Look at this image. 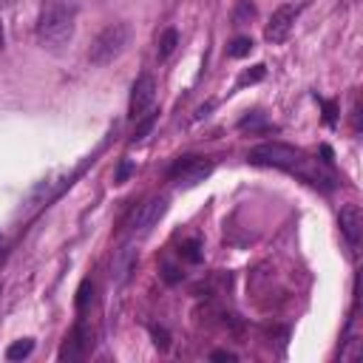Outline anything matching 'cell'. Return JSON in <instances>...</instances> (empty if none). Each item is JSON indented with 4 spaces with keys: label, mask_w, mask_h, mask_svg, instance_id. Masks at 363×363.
Wrapping results in <instances>:
<instances>
[{
    "label": "cell",
    "mask_w": 363,
    "mask_h": 363,
    "mask_svg": "<svg viewBox=\"0 0 363 363\" xmlns=\"http://www.w3.org/2000/svg\"><path fill=\"white\" fill-rule=\"evenodd\" d=\"M34 352V340L31 337H23V340H14L9 349H6V360H23Z\"/></svg>",
    "instance_id": "cell-13"
},
{
    "label": "cell",
    "mask_w": 363,
    "mask_h": 363,
    "mask_svg": "<svg viewBox=\"0 0 363 363\" xmlns=\"http://www.w3.org/2000/svg\"><path fill=\"white\" fill-rule=\"evenodd\" d=\"M264 77H267V65H252L250 71H244V74L238 77L235 88H241V85H252V82H258V79H264Z\"/></svg>",
    "instance_id": "cell-16"
},
{
    "label": "cell",
    "mask_w": 363,
    "mask_h": 363,
    "mask_svg": "<svg viewBox=\"0 0 363 363\" xmlns=\"http://www.w3.org/2000/svg\"><path fill=\"white\" fill-rule=\"evenodd\" d=\"M298 14H301V6H295V3H284V6H278V9L272 11V17H269L267 28H264V40H267V43H272V45L284 43V40L289 37L292 23H295V17H298Z\"/></svg>",
    "instance_id": "cell-7"
},
{
    "label": "cell",
    "mask_w": 363,
    "mask_h": 363,
    "mask_svg": "<svg viewBox=\"0 0 363 363\" xmlns=\"http://www.w3.org/2000/svg\"><path fill=\"white\" fill-rule=\"evenodd\" d=\"M88 292H94V281H88V278H85V281L79 284V289H77V309H85V303L91 301V295H88Z\"/></svg>",
    "instance_id": "cell-18"
},
{
    "label": "cell",
    "mask_w": 363,
    "mask_h": 363,
    "mask_svg": "<svg viewBox=\"0 0 363 363\" xmlns=\"http://www.w3.org/2000/svg\"><path fill=\"white\" fill-rule=\"evenodd\" d=\"M74 20H77V9L71 0H43L37 28H34L37 43L51 51L68 45L74 37Z\"/></svg>",
    "instance_id": "cell-2"
},
{
    "label": "cell",
    "mask_w": 363,
    "mask_h": 363,
    "mask_svg": "<svg viewBox=\"0 0 363 363\" xmlns=\"http://www.w3.org/2000/svg\"><path fill=\"white\" fill-rule=\"evenodd\" d=\"M3 258H6V238L0 235V264H3Z\"/></svg>",
    "instance_id": "cell-23"
},
{
    "label": "cell",
    "mask_w": 363,
    "mask_h": 363,
    "mask_svg": "<svg viewBox=\"0 0 363 363\" xmlns=\"http://www.w3.org/2000/svg\"><path fill=\"white\" fill-rule=\"evenodd\" d=\"M320 105H323V111H326V113H323L326 125H335V119H337V116H335V113H337V111H335V102H326V99H320Z\"/></svg>",
    "instance_id": "cell-21"
},
{
    "label": "cell",
    "mask_w": 363,
    "mask_h": 363,
    "mask_svg": "<svg viewBox=\"0 0 363 363\" xmlns=\"http://www.w3.org/2000/svg\"><path fill=\"white\" fill-rule=\"evenodd\" d=\"M136 261H139L136 244H133V241L122 244V247L113 252V258H111V281H113L116 286H122V284L130 278V272L136 269Z\"/></svg>",
    "instance_id": "cell-9"
},
{
    "label": "cell",
    "mask_w": 363,
    "mask_h": 363,
    "mask_svg": "<svg viewBox=\"0 0 363 363\" xmlns=\"http://www.w3.org/2000/svg\"><path fill=\"white\" fill-rule=\"evenodd\" d=\"M150 332H153V337H156L153 343H156L162 352H164V349H170V335H167L162 326H150Z\"/></svg>",
    "instance_id": "cell-20"
},
{
    "label": "cell",
    "mask_w": 363,
    "mask_h": 363,
    "mask_svg": "<svg viewBox=\"0 0 363 363\" xmlns=\"http://www.w3.org/2000/svg\"><path fill=\"white\" fill-rule=\"evenodd\" d=\"M210 360H235V354H233V352H227V349H218V352H213V354H210Z\"/></svg>",
    "instance_id": "cell-22"
},
{
    "label": "cell",
    "mask_w": 363,
    "mask_h": 363,
    "mask_svg": "<svg viewBox=\"0 0 363 363\" xmlns=\"http://www.w3.org/2000/svg\"><path fill=\"white\" fill-rule=\"evenodd\" d=\"M153 99H156V79L150 74H139L133 88H130V102H128V116L136 122L142 119L150 108H153Z\"/></svg>",
    "instance_id": "cell-6"
},
{
    "label": "cell",
    "mask_w": 363,
    "mask_h": 363,
    "mask_svg": "<svg viewBox=\"0 0 363 363\" xmlns=\"http://www.w3.org/2000/svg\"><path fill=\"white\" fill-rule=\"evenodd\" d=\"M210 173H213V159L187 153V156H179V159L173 162V167H170L167 176H170V182L179 184V187H196V184L204 182Z\"/></svg>",
    "instance_id": "cell-4"
},
{
    "label": "cell",
    "mask_w": 363,
    "mask_h": 363,
    "mask_svg": "<svg viewBox=\"0 0 363 363\" xmlns=\"http://www.w3.org/2000/svg\"><path fill=\"white\" fill-rule=\"evenodd\" d=\"M176 45H179V31H176V28H164L162 37H159V45H156L159 60H167V57L176 51Z\"/></svg>",
    "instance_id": "cell-11"
},
{
    "label": "cell",
    "mask_w": 363,
    "mask_h": 363,
    "mask_svg": "<svg viewBox=\"0 0 363 363\" xmlns=\"http://www.w3.org/2000/svg\"><path fill=\"white\" fill-rule=\"evenodd\" d=\"M133 170H136V167H133V162L122 159V162H119V170H116V176H113V182H116V184H125V182H128V176H130Z\"/></svg>",
    "instance_id": "cell-19"
},
{
    "label": "cell",
    "mask_w": 363,
    "mask_h": 363,
    "mask_svg": "<svg viewBox=\"0 0 363 363\" xmlns=\"http://www.w3.org/2000/svg\"><path fill=\"white\" fill-rule=\"evenodd\" d=\"M269 125L264 122V116L261 113H250V116H244L241 122H238V130H267Z\"/></svg>",
    "instance_id": "cell-17"
},
{
    "label": "cell",
    "mask_w": 363,
    "mask_h": 363,
    "mask_svg": "<svg viewBox=\"0 0 363 363\" xmlns=\"http://www.w3.org/2000/svg\"><path fill=\"white\" fill-rule=\"evenodd\" d=\"M164 213H167V196H150V199H145V201L130 213V218H128L130 235H136V238L147 235V233L159 224V218H162Z\"/></svg>",
    "instance_id": "cell-5"
},
{
    "label": "cell",
    "mask_w": 363,
    "mask_h": 363,
    "mask_svg": "<svg viewBox=\"0 0 363 363\" xmlns=\"http://www.w3.org/2000/svg\"><path fill=\"white\" fill-rule=\"evenodd\" d=\"M252 51V40L250 37H235V40H230V45H227V57H247Z\"/></svg>",
    "instance_id": "cell-15"
},
{
    "label": "cell",
    "mask_w": 363,
    "mask_h": 363,
    "mask_svg": "<svg viewBox=\"0 0 363 363\" xmlns=\"http://www.w3.org/2000/svg\"><path fill=\"white\" fill-rule=\"evenodd\" d=\"M340 235L346 238L349 250L357 255V250H360V235H363V213H360L357 204H346V207L340 210Z\"/></svg>",
    "instance_id": "cell-10"
},
{
    "label": "cell",
    "mask_w": 363,
    "mask_h": 363,
    "mask_svg": "<svg viewBox=\"0 0 363 363\" xmlns=\"http://www.w3.org/2000/svg\"><path fill=\"white\" fill-rule=\"evenodd\" d=\"M128 43H130V26L128 23H111L94 37L91 48H88V60L94 65H111L113 60L122 57Z\"/></svg>",
    "instance_id": "cell-3"
},
{
    "label": "cell",
    "mask_w": 363,
    "mask_h": 363,
    "mask_svg": "<svg viewBox=\"0 0 363 363\" xmlns=\"http://www.w3.org/2000/svg\"><path fill=\"white\" fill-rule=\"evenodd\" d=\"M247 159H250V164L292 173V176H298V179H303L315 187H323V190H332L337 184V176L332 173V167L326 162L312 159L301 147H292V145H284V142H264V145L252 147Z\"/></svg>",
    "instance_id": "cell-1"
},
{
    "label": "cell",
    "mask_w": 363,
    "mask_h": 363,
    "mask_svg": "<svg viewBox=\"0 0 363 363\" xmlns=\"http://www.w3.org/2000/svg\"><path fill=\"white\" fill-rule=\"evenodd\" d=\"M94 349V332L79 320L74 329H71V335L65 337V343H62V349H60V360H82L88 352Z\"/></svg>",
    "instance_id": "cell-8"
},
{
    "label": "cell",
    "mask_w": 363,
    "mask_h": 363,
    "mask_svg": "<svg viewBox=\"0 0 363 363\" xmlns=\"http://www.w3.org/2000/svg\"><path fill=\"white\" fill-rule=\"evenodd\" d=\"M156 119H159V111H147L142 119H136V128H133V139H130V142H142V139L153 130Z\"/></svg>",
    "instance_id": "cell-12"
},
{
    "label": "cell",
    "mask_w": 363,
    "mask_h": 363,
    "mask_svg": "<svg viewBox=\"0 0 363 363\" xmlns=\"http://www.w3.org/2000/svg\"><path fill=\"white\" fill-rule=\"evenodd\" d=\"M179 255H182L184 261H190V264H199V261H201V241H199V238H187V241H182Z\"/></svg>",
    "instance_id": "cell-14"
}]
</instances>
